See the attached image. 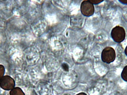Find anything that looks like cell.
I'll use <instances>...</instances> for the list:
<instances>
[{"instance_id":"8992f818","label":"cell","mask_w":127,"mask_h":95,"mask_svg":"<svg viewBox=\"0 0 127 95\" xmlns=\"http://www.w3.org/2000/svg\"><path fill=\"white\" fill-rule=\"evenodd\" d=\"M121 77L123 80L127 82V65L123 68L121 74Z\"/></svg>"},{"instance_id":"8fae6325","label":"cell","mask_w":127,"mask_h":95,"mask_svg":"<svg viewBox=\"0 0 127 95\" xmlns=\"http://www.w3.org/2000/svg\"><path fill=\"white\" fill-rule=\"evenodd\" d=\"M125 53L126 55V56L127 57V46H126V47L125 49Z\"/></svg>"},{"instance_id":"52a82bcc","label":"cell","mask_w":127,"mask_h":95,"mask_svg":"<svg viewBox=\"0 0 127 95\" xmlns=\"http://www.w3.org/2000/svg\"><path fill=\"white\" fill-rule=\"evenodd\" d=\"M5 72V68L4 66L0 65V80L4 76Z\"/></svg>"},{"instance_id":"30bf717a","label":"cell","mask_w":127,"mask_h":95,"mask_svg":"<svg viewBox=\"0 0 127 95\" xmlns=\"http://www.w3.org/2000/svg\"><path fill=\"white\" fill-rule=\"evenodd\" d=\"M119 2L124 5H127V0H119Z\"/></svg>"},{"instance_id":"7c38bea8","label":"cell","mask_w":127,"mask_h":95,"mask_svg":"<svg viewBox=\"0 0 127 95\" xmlns=\"http://www.w3.org/2000/svg\"><path fill=\"white\" fill-rule=\"evenodd\" d=\"M77 95H86V94L84 93H80Z\"/></svg>"},{"instance_id":"ba28073f","label":"cell","mask_w":127,"mask_h":95,"mask_svg":"<svg viewBox=\"0 0 127 95\" xmlns=\"http://www.w3.org/2000/svg\"><path fill=\"white\" fill-rule=\"evenodd\" d=\"M90 2L94 5L99 4L103 2V0H89Z\"/></svg>"},{"instance_id":"3957f363","label":"cell","mask_w":127,"mask_h":95,"mask_svg":"<svg viewBox=\"0 0 127 95\" xmlns=\"http://www.w3.org/2000/svg\"><path fill=\"white\" fill-rule=\"evenodd\" d=\"M80 11L82 14L86 17H90L94 14V5L88 0H84L81 4Z\"/></svg>"},{"instance_id":"9c48e42d","label":"cell","mask_w":127,"mask_h":95,"mask_svg":"<svg viewBox=\"0 0 127 95\" xmlns=\"http://www.w3.org/2000/svg\"><path fill=\"white\" fill-rule=\"evenodd\" d=\"M62 67L63 69L65 71H68V70H69V67H68V65H67V64L65 63H63L62 65Z\"/></svg>"},{"instance_id":"5b68a950","label":"cell","mask_w":127,"mask_h":95,"mask_svg":"<svg viewBox=\"0 0 127 95\" xmlns=\"http://www.w3.org/2000/svg\"><path fill=\"white\" fill-rule=\"evenodd\" d=\"M10 95H25L24 92L20 88L16 87L10 91Z\"/></svg>"},{"instance_id":"7a4b0ae2","label":"cell","mask_w":127,"mask_h":95,"mask_svg":"<svg viewBox=\"0 0 127 95\" xmlns=\"http://www.w3.org/2000/svg\"><path fill=\"white\" fill-rule=\"evenodd\" d=\"M116 58V53L115 50L111 47H107L103 50L101 53L102 61L109 64L114 62Z\"/></svg>"},{"instance_id":"277c9868","label":"cell","mask_w":127,"mask_h":95,"mask_svg":"<svg viewBox=\"0 0 127 95\" xmlns=\"http://www.w3.org/2000/svg\"><path fill=\"white\" fill-rule=\"evenodd\" d=\"M15 80L9 76H4L0 80V86L5 90H11L15 88Z\"/></svg>"},{"instance_id":"6da1fadb","label":"cell","mask_w":127,"mask_h":95,"mask_svg":"<svg viewBox=\"0 0 127 95\" xmlns=\"http://www.w3.org/2000/svg\"><path fill=\"white\" fill-rule=\"evenodd\" d=\"M112 38L115 42L120 43L125 40L126 32L125 29L122 26H117L114 27L111 32Z\"/></svg>"}]
</instances>
